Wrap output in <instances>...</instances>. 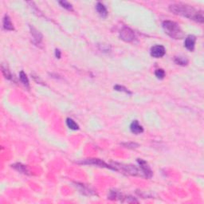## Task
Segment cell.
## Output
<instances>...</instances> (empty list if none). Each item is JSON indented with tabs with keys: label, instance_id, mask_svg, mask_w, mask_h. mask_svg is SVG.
I'll return each instance as SVG.
<instances>
[{
	"label": "cell",
	"instance_id": "3957f363",
	"mask_svg": "<svg viewBox=\"0 0 204 204\" xmlns=\"http://www.w3.org/2000/svg\"><path fill=\"white\" fill-rule=\"evenodd\" d=\"M120 38L126 42H132L135 39V35L132 29L124 26L120 32Z\"/></svg>",
	"mask_w": 204,
	"mask_h": 204
},
{
	"label": "cell",
	"instance_id": "7a4b0ae2",
	"mask_svg": "<svg viewBox=\"0 0 204 204\" xmlns=\"http://www.w3.org/2000/svg\"><path fill=\"white\" fill-rule=\"evenodd\" d=\"M163 28L167 35L174 39H181L184 36L179 24L172 21L167 20L163 22Z\"/></svg>",
	"mask_w": 204,
	"mask_h": 204
},
{
	"label": "cell",
	"instance_id": "277c9868",
	"mask_svg": "<svg viewBox=\"0 0 204 204\" xmlns=\"http://www.w3.org/2000/svg\"><path fill=\"white\" fill-rule=\"evenodd\" d=\"M137 162L139 164V166L140 168V169L142 170L143 174H144V177L145 178H151L152 176V171L151 169V168L148 166V163L146 161H145L142 159H138Z\"/></svg>",
	"mask_w": 204,
	"mask_h": 204
},
{
	"label": "cell",
	"instance_id": "ba28073f",
	"mask_svg": "<svg viewBox=\"0 0 204 204\" xmlns=\"http://www.w3.org/2000/svg\"><path fill=\"white\" fill-rule=\"evenodd\" d=\"M130 130L132 133L134 134H141L142 132H144V128L143 127L141 126L139 124L137 121H132V124L130 125Z\"/></svg>",
	"mask_w": 204,
	"mask_h": 204
},
{
	"label": "cell",
	"instance_id": "2e32d148",
	"mask_svg": "<svg viewBox=\"0 0 204 204\" xmlns=\"http://www.w3.org/2000/svg\"><path fill=\"white\" fill-rule=\"evenodd\" d=\"M155 75L158 79H164L165 77V71L163 69H158L155 70Z\"/></svg>",
	"mask_w": 204,
	"mask_h": 204
},
{
	"label": "cell",
	"instance_id": "7c38bea8",
	"mask_svg": "<svg viewBox=\"0 0 204 204\" xmlns=\"http://www.w3.org/2000/svg\"><path fill=\"white\" fill-rule=\"evenodd\" d=\"M66 125L68 126V128L72 129V130H78L79 128V126H78V124L72 120L71 118H67L66 119Z\"/></svg>",
	"mask_w": 204,
	"mask_h": 204
},
{
	"label": "cell",
	"instance_id": "4fadbf2b",
	"mask_svg": "<svg viewBox=\"0 0 204 204\" xmlns=\"http://www.w3.org/2000/svg\"><path fill=\"white\" fill-rule=\"evenodd\" d=\"M175 62L176 64H178V65H187L188 63V60H187V58H185V57H182V56L175 57Z\"/></svg>",
	"mask_w": 204,
	"mask_h": 204
},
{
	"label": "cell",
	"instance_id": "ffe728a7",
	"mask_svg": "<svg viewBox=\"0 0 204 204\" xmlns=\"http://www.w3.org/2000/svg\"><path fill=\"white\" fill-rule=\"evenodd\" d=\"M55 55H56L57 58H61V52L58 50H56V52H55Z\"/></svg>",
	"mask_w": 204,
	"mask_h": 204
},
{
	"label": "cell",
	"instance_id": "9c48e42d",
	"mask_svg": "<svg viewBox=\"0 0 204 204\" xmlns=\"http://www.w3.org/2000/svg\"><path fill=\"white\" fill-rule=\"evenodd\" d=\"M30 28H31V35H32L33 38H34V42L36 44H39L40 42H42V35L40 34L39 31H37V30L35 29V28H34V27L30 26Z\"/></svg>",
	"mask_w": 204,
	"mask_h": 204
},
{
	"label": "cell",
	"instance_id": "e0dca14e",
	"mask_svg": "<svg viewBox=\"0 0 204 204\" xmlns=\"http://www.w3.org/2000/svg\"><path fill=\"white\" fill-rule=\"evenodd\" d=\"M2 72L3 74V75L5 76L6 78H7V79L11 80L12 78V75H11V72H10L9 69L7 68V67H4V65H2Z\"/></svg>",
	"mask_w": 204,
	"mask_h": 204
},
{
	"label": "cell",
	"instance_id": "30bf717a",
	"mask_svg": "<svg viewBox=\"0 0 204 204\" xmlns=\"http://www.w3.org/2000/svg\"><path fill=\"white\" fill-rule=\"evenodd\" d=\"M96 9L97 13L99 14V15L102 18H105L108 15V11H107L106 7H105L104 4H102L101 2H97L96 6Z\"/></svg>",
	"mask_w": 204,
	"mask_h": 204
},
{
	"label": "cell",
	"instance_id": "5bb4252c",
	"mask_svg": "<svg viewBox=\"0 0 204 204\" xmlns=\"http://www.w3.org/2000/svg\"><path fill=\"white\" fill-rule=\"evenodd\" d=\"M19 78L20 81H22V83L24 85H26V87H29V80H28L26 74L23 71H21V72H20Z\"/></svg>",
	"mask_w": 204,
	"mask_h": 204
},
{
	"label": "cell",
	"instance_id": "6da1fadb",
	"mask_svg": "<svg viewBox=\"0 0 204 204\" xmlns=\"http://www.w3.org/2000/svg\"><path fill=\"white\" fill-rule=\"evenodd\" d=\"M170 11L175 15H179L181 16L192 19L195 22L202 23L204 21L203 12L202 11H196L191 6L185 4H172L169 7Z\"/></svg>",
	"mask_w": 204,
	"mask_h": 204
},
{
	"label": "cell",
	"instance_id": "8fae6325",
	"mask_svg": "<svg viewBox=\"0 0 204 204\" xmlns=\"http://www.w3.org/2000/svg\"><path fill=\"white\" fill-rule=\"evenodd\" d=\"M3 27L7 31H14V26L8 15H5L3 18Z\"/></svg>",
	"mask_w": 204,
	"mask_h": 204
},
{
	"label": "cell",
	"instance_id": "9a60e30c",
	"mask_svg": "<svg viewBox=\"0 0 204 204\" xmlns=\"http://www.w3.org/2000/svg\"><path fill=\"white\" fill-rule=\"evenodd\" d=\"M12 167L14 168H15V169H16L17 171H18V172H22V173H27V170H26V166L21 164H16L12 165Z\"/></svg>",
	"mask_w": 204,
	"mask_h": 204
},
{
	"label": "cell",
	"instance_id": "ac0fdd59",
	"mask_svg": "<svg viewBox=\"0 0 204 204\" xmlns=\"http://www.w3.org/2000/svg\"><path fill=\"white\" fill-rule=\"evenodd\" d=\"M114 89L116 91H120V92H124V93H128V94H131L132 93L130 92V91L128 90V89H126L125 87L124 86H121V85H115L114 86Z\"/></svg>",
	"mask_w": 204,
	"mask_h": 204
},
{
	"label": "cell",
	"instance_id": "5b68a950",
	"mask_svg": "<svg viewBox=\"0 0 204 204\" xmlns=\"http://www.w3.org/2000/svg\"><path fill=\"white\" fill-rule=\"evenodd\" d=\"M166 54V50L164 46L161 45H156L152 47L151 49V56L155 58H159L164 57Z\"/></svg>",
	"mask_w": 204,
	"mask_h": 204
},
{
	"label": "cell",
	"instance_id": "52a82bcc",
	"mask_svg": "<svg viewBox=\"0 0 204 204\" xmlns=\"http://www.w3.org/2000/svg\"><path fill=\"white\" fill-rule=\"evenodd\" d=\"M196 38L194 35H189L186 38L184 42V46L190 51H193L195 49Z\"/></svg>",
	"mask_w": 204,
	"mask_h": 204
},
{
	"label": "cell",
	"instance_id": "8992f818",
	"mask_svg": "<svg viewBox=\"0 0 204 204\" xmlns=\"http://www.w3.org/2000/svg\"><path fill=\"white\" fill-rule=\"evenodd\" d=\"M81 164H93V165H96V166L101 167V168H108V169L114 170L113 167L107 164L106 163H105L104 161L101 160V159H85V161H82Z\"/></svg>",
	"mask_w": 204,
	"mask_h": 204
},
{
	"label": "cell",
	"instance_id": "d6986e66",
	"mask_svg": "<svg viewBox=\"0 0 204 204\" xmlns=\"http://www.w3.org/2000/svg\"><path fill=\"white\" fill-rule=\"evenodd\" d=\"M59 3L65 9L69 10V11H73V7L69 2H66V1H61V2H59Z\"/></svg>",
	"mask_w": 204,
	"mask_h": 204
}]
</instances>
